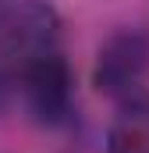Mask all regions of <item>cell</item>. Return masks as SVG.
Segmentation results:
<instances>
[{
  "label": "cell",
  "instance_id": "6da1fadb",
  "mask_svg": "<svg viewBox=\"0 0 149 153\" xmlns=\"http://www.w3.org/2000/svg\"><path fill=\"white\" fill-rule=\"evenodd\" d=\"M18 96L39 125H68L74 107V75L60 50H46L18 64Z\"/></svg>",
  "mask_w": 149,
  "mask_h": 153
},
{
  "label": "cell",
  "instance_id": "7a4b0ae2",
  "mask_svg": "<svg viewBox=\"0 0 149 153\" xmlns=\"http://www.w3.org/2000/svg\"><path fill=\"white\" fill-rule=\"evenodd\" d=\"M149 82V32L146 29H117L100 43L92 85L96 93L110 96L117 103L135 100L146 93Z\"/></svg>",
  "mask_w": 149,
  "mask_h": 153
},
{
  "label": "cell",
  "instance_id": "3957f363",
  "mask_svg": "<svg viewBox=\"0 0 149 153\" xmlns=\"http://www.w3.org/2000/svg\"><path fill=\"white\" fill-rule=\"evenodd\" d=\"M60 11L50 0H0V61H29L57 50Z\"/></svg>",
  "mask_w": 149,
  "mask_h": 153
},
{
  "label": "cell",
  "instance_id": "277c9868",
  "mask_svg": "<svg viewBox=\"0 0 149 153\" xmlns=\"http://www.w3.org/2000/svg\"><path fill=\"white\" fill-rule=\"evenodd\" d=\"M107 153H149V93L117 107L107 128Z\"/></svg>",
  "mask_w": 149,
  "mask_h": 153
}]
</instances>
